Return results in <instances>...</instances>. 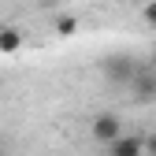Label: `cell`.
Wrapping results in <instances>:
<instances>
[{
	"mask_svg": "<svg viewBox=\"0 0 156 156\" xmlns=\"http://www.w3.org/2000/svg\"><path fill=\"white\" fill-rule=\"evenodd\" d=\"M141 19H145V23H149V26L156 30V0H149V4L141 8Z\"/></svg>",
	"mask_w": 156,
	"mask_h": 156,
	"instance_id": "obj_7",
	"label": "cell"
},
{
	"mask_svg": "<svg viewBox=\"0 0 156 156\" xmlns=\"http://www.w3.org/2000/svg\"><path fill=\"white\" fill-rule=\"evenodd\" d=\"M108 156H149L145 152V138H138V134H119V138L108 145Z\"/></svg>",
	"mask_w": 156,
	"mask_h": 156,
	"instance_id": "obj_4",
	"label": "cell"
},
{
	"mask_svg": "<svg viewBox=\"0 0 156 156\" xmlns=\"http://www.w3.org/2000/svg\"><path fill=\"white\" fill-rule=\"evenodd\" d=\"M101 71L112 86H130V78L138 74V60H134L130 52H112L101 60Z\"/></svg>",
	"mask_w": 156,
	"mask_h": 156,
	"instance_id": "obj_1",
	"label": "cell"
},
{
	"mask_svg": "<svg viewBox=\"0 0 156 156\" xmlns=\"http://www.w3.org/2000/svg\"><path fill=\"white\" fill-rule=\"evenodd\" d=\"M119 134H123V123H119V115H112V112H101V115L89 123V138H93L97 145H112Z\"/></svg>",
	"mask_w": 156,
	"mask_h": 156,
	"instance_id": "obj_3",
	"label": "cell"
},
{
	"mask_svg": "<svg viewBox=\"0 0 156 156\" xmlns=\"http://www.w3.org/2000/svg\"><path fill=\"white\" fill-rule=\"evenodd\" d=\"M152 67H156V48H152Z\"/></svg>",
	"mask_w": 156,
	"mask_h": 156,
	"instance_id": "obj_9",
	"label": "cell"
},
{
	"mask_svg": "<svg viewBox=\"0 0 156 156\" xmlns=\"http://www.w3.org/2000/svg\"><path fill=\"white\" fill-rule=\"evenodd\" d=\"M130 97L138 104H152L156 101V67H138V74L130 78Z\"/></svg>",
	"mask_w": 156,
	"mask_h": 156,
	"instance_id": "obj_2",
	"label": "cell"
},
{
	"mask_svg": "<svg viewBox=\"0 0 156 156\" xmlns=\"http://www.w3.org/2000/svg\"><path fill=\"white\" fill-rule=\"evenodd\" d=\"M19 48H23V34H19L15 26H0V52L11 56V52H19Z\"/></svg>",
	"mask_w": 156,
	"mask_h": 156,
	"instance_id": "obj_5",
	"label": "cell"
},
{
	"mask_svg": "<svg viewBox=\"0 0 156 156\" xmlns=\"http://www.w3.org/2000/svg\"><path fill=\"white\" fill-rule=\"evenodd\" d=\"M145 152H149V156H156V134H149V138H145Z\"/></svg>",
	"mask_w": 156,
	"mask_h": 156,
	"instance_id": "obj_8",
	"label": "cell"
},
{
	"mask_svg": "<svg viewBox=\"0 0 156 156\" xmlns=\"http://www.w3.org/2000/svg\"><path fill=\"white\" fill-rule=\"evenodd\" d=\"M56 34H60V37H74V34H78V19H71V15H63L60 23H56Z\"/></svg>",
	"mask_w": 156,
	"mask_h": 156,
	"instance_id": "obj_6",
	"label": "cell"
}]
</instances>
